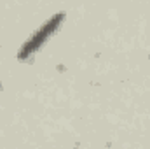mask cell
<instances>
[{
	"mask_svg": "<svg viewBox=\"0 0 150 149\" xmlns=\"http://www.w3.org/2000/svg\"><path fill=\"white\" fill-rule=\"evenodd\" d=\"M63 19H65V12H56L51 19H47L37 32L25 42V46H23L21 51L18 53V58H19V60H26V58L32 56L35 51H38V49L44 46V42H47V39L58 30V27L63 23Z\"/></svg>",
	"mask_w": 150,
	"mask_h": 149,
	"instance_id": "cell-1",
	"label": "cell"
}]
</instances>
